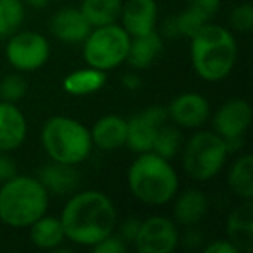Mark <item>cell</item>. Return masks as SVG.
<instances>
[{
	"label": "cell",
	"mask_w": 253,
	"mask_h": 253,
	"mask_svg": "<svg viewBox=\"0 0 253 253\" xmlns=\"http://www.w3.org/2000/svg\"><path fill=\"white\" fill-rule=\"evenodd\" d=\"M25 4L21 0H0V39H7L21 28Z\"/></svg>",
	"instance_id": "obj_26"
},
{
	"label": "cell",
	"mask_w": 253,
	"mask_h": 253,
	"mask_svg": "<svg viewBox=\"0 0 253 253\" xmlns=\"http://www.w3.org/2000/svg\"><path fill=\"white\" fill-rule=\"evenodd\" d=\"M122 4V0H82L78 9L82 11L88 25L95 28V26L118 23Z\"/></svg>",
	"instance_id": "obj_24"
},
{
	"label": "cell",
	"mask_w": 253,
	"mask_h": 253,
	"mask_svg": "<svg viewBox=\"0 0 253 253\" xmlns=\"http://www.w3.org/2000/svg\"><path fill=\"white\" fill-rule=\"evenodd\" d=\"M126 248H128V245H126L116 232H111V234L106 236L104 239L95 243V245L92 246V252L94 253H123V252H126Z\"/></svg>",
	"instance_id": "obj_29"
},
{
	"label": "cell",
	"mask_w": 253,
	"mask_h": 253,
	"mask_svg": "<svg viewBox=\"0 0 253 253\" xmlns=\"http://www.w3.org/2000/svg\"><path fill=\"white\" fill-rule=\"evenodd\" d=\"M227 186L241 200L253 198V156L250 153L238 156L227 170Z\"/></svg>",
	"instance_id": "obj_23"
},
{
	"label": "cell",
	"mask_w": 253,
	"mask_h": 253,
	"mask_svg": "<svg viewBox=\"0 0 253 253\" xmlns=\"http://www.w3.org/2000/svg\"><path fill=\"white\" fill-rule=\"evenodd\" d=\"M18 173V165L14 160L9 156V153L0 151V184L9 180Z\"/></svg>",
	"instance_id": "obj_31"
},
{
	"label": "cell",
	"mask_w": 253,
	"mask_h": 253,
	"mask_svg": "<svg viewBox=\"0 0 253 253\" xmlns=\"http://www.w3.org/2000/svg\"><path fill=\"white\" fill-rule=\"evenodd\" d=\"M122 85L126 88V90H139L142 87V80L137 73H126L122 77Z\"/></svg>",
	"instance_id": "obj_34"
},
{
	"label": "cell",
	"mask_w": 253,
	"mask_h": 253,
	"mask_svg": "<svg viewBox=\"0 0 253 253\" xmlns=\"http://www.w3.org/2000/svg\"><path fill=\"white\" fill-rule=\"evenodd\" d=\"M180 241L179 225L165 215H151L141 220L132 245L139 253H172Z\"/></svg>",
	"instance_id": "obj_10"
},
{
	"label": "cell",
	"mask_w": 253,
	"mask_h": 253,
	"mask_svg": "<svg viewBox=\"0 0 253 253\" xmlns=\"http://www.w3.org/2000/svg\"><path fill=\"white\" fill-rule=\"evenodd\" d=\"M66 241L92 248L95 243L115 232L118 213L113 200L97 189L75 191L61 210Z\"/></svg>",
	"instance_id": "obj_1"
},
{
	"label": "cell",
	"mask_w": 253,
	"mask_h": 253,
	"mask_svg": "<svg viewBox=\"0 0 253 253\" xmlns=\"http://www.w3.org/2000/svg\"><path fill=\"white\" fill-rule=\"evenodd\" d=\"M191 4L196 5L198 9H201L211 19L218 12V9H220L222 0H191Z\"/></svg>",
	"instance_id": "obj_33"
},
{
	"label": "cell",
	"mask_w": 253,
	"mask_h": 253,
	"mask_svg": "<svg viewBox=\"0 0 253 253\" xmlns=\"http://www.w3.org/2000/svg\"><path fill=\"white\" fill-rule=\"evenodd\" d=\"M227 239L238 248V252L250 253L253 250V207L250 200L229 213Z\"/></svg>",
	"instance_id": "obj_19"
},
{
	"label": "cell",
	"mask_w": 253,
	"mask_h": 253,
	"mask_svg": "<svg viewBox=\"0 0 253 253\" xmlns=\"http://www.w3.org/2000/svg\"><path fill=\"white\" fill-rule=\"evenodd\" d=\"M229 25L231 30L236 33H250L253 30V7L252 4L245 2V4L236 5L231 11L229 16Z\"/></svg>",
	"instance_id": "obj_28"
},
{
	"label": "cell",
	"mask_w": 253,
	"mask_h": 253,
	"mask_svg": "<svg viewBox=\"0 0 253 253\" xmlns=\"http://www.w3.org/2000/svg\"><path fill=\"white\" fill-rule=\"evenodd\" d=\"M173 200V220L177 225H198L208 211V196L198 187H189L182 193H177Z\"/></svg>",
	"instance_id": "obj_18"
},
{
	"label": "cell",
	"mask_w": 253,
	"mask_h": 253,
	"mask_svg": "<svg viewBox=\"0 0 253 253\" xmlns=\"http://www.w3.org/2000/svg\"><path fill=\"white\" fill-rule=\"evenodd\" d=\"M28 135L26 116L18 104L0 99V151L12 153L21 148Z\"/></svg>",
	"instance_id": "obj_14"
},
{
	"label": "cell",
	"mask_w": 253,
	"mask_h": 253,
	"mask_svg": "<svg viewBox=\"0 0 253 253\" xmlns=\"http://www.w3.org/2000/svg\"><path fill=\"white\" fill-rule=\"evenodd\" d=\"M37 179L40 180L49 194L57 196H70L80 186V173L75 165L57 163L50 160L47 165L40 167Z\"/></svg>",
	"instance_id": "obj_15"
},
{
	"label": "cell",
	"mask_w": 253,
	"mask_h": 253,
	"mask_svg": "<svg viewBox=\"0 0 253 253\" xmlns=\"http://www.w3.org/2000/svg\"><path fill=\"white\" fill-rule=\"evenodd\" d=\"M189 40L191 66L201 80L217 84L232 73L238 63L239 47L231 30L208 21Z\"/></svg>",
	"instance_id": "obj_2"
},
{
	"label": "cell",
	"mask_w": 253,
	"mask_h": 253,
	"mask_svg": "<svg viewBox=\"0 0 253 253\" xmlns=\"http://www.w3.org/2000/svg\"><path fill=\"white\" fill-rule=\"evenodd\" d=\"M50 33L57 40L64 43H82L92 26L84 18L80 9L77 7H64L54 12L49 23Z\"/></svg>",
	"instance_id": "obj_16"
},
{
	"label": "cell",
	"mask_w": 253,
	"mask_h": 253,
	"mask_svg": "<svg viewBox=\"0 0 253 253\" xmlns=\"http://www.w3.org/2000/svg\"><path fill=\"white\" fill-rule=\"evenodd\" d=\"M211 118V130L224 139L229 155L238 153L245 146V135L252 123V106L246 99L232 97L225 101Z\"/></svg>",
	"instance_id": "obj_8"
},
{
	"label": "cell",
	"mask_w": 253,
	"mask_h": 253,
	"mask_svg": "<svg viewBox=\"0 0 253 253\" xmlns=\"http://www.w3.org/2000/svg\"><path fill=\"white\" fill-rule=\"evenodd\" d=\"M182 169L196 182L211 180L227 162V146L213 130H198L182 144Z\"/></svg>",
	"instance_id": "obj_6"
},
{
	"label": "cell",
	"mask_w": 253,
	"mask_h": 253,
	"mask_svg": "<svg viewBox=\"0 0 253 253\" xmlns=\"http://www.w3.org/2000/svg\"><path fill=\"white\" fill-rule=\"evenodd\" d=\"M163 50L162 35L155 32H149L146 35L132 37L130 49L126 56V63L130 64L134 70H146L160 57Z\"/></svg>",
	"instance_id": "obj_20"
},
{
	"label": "cell",
	"mask_w": 253,
	"mask_h": 253,
	"mask_svg": "<svg viewBox=\"0 0 253 253\" xmlns=\"http://www.w3.org/2000/svg\"><path fill=\"white\" fill-rule=\"evenodd\" d=\"M126 186L142 205L163 207L179 193V173L170 160L153 151L139 153L126 170Z\"/></svg>",
	"instance_id": "obj_3"
},
{
	"label": "cell",
	"mask_w": 253,
	"mask_h": 253,
	"mask_svg": "<svg viewBox=\"0 0 253 253\" xmlns=\"http://www.w3.org/2000/svg\"><path fill=\"white\" fill-rule=\"evenodd\" d=\"M165 122H169V115L167 108L163 106H149L132 115L126 120L125 148H128L135 155L151 151L156 134Z\"/></svg>",
	"instance_id": "obj_11"
},
{
	"label": "cell",
	"mask_w": 253,
	"mask_h": 253,
	"mask_svg": "<svg viewBox=\"0 0 253 253\" xmlns=\"http://www.w3.org/2000/svg\"><path fill=\"white\" fill-rule=\"evenodd\" d=\"M169 120L179 128L198 130L210 120L211 108L208 99L198 92H184L172 99L167 108Z\"/></svg>",
	"instance_id": "obj_12"
},
{
	"label": "cell",
	"mask_w": 253,
	"mask_h": 253,
	"mask_svg": "<svg viewBox=\"0 0 253 253\" xmlns=\"http://www.w3.org/2000/svg\"><path fill=\"white\" fill-rule=\"evenodd\" d=\"M50 57V43L45 35L39 32L18 30L7 37L5 59L19 73L40 70Z\"/></svg>",
	"instance_id": "obj_9"
},
{
	"label": "cell",
	"mask_w": 253,
	"mask_h": 253,
	"mask_svg": "<svg viewBox=\"0 0 253 253\" xmlns=\"http://www.w3.org/2000/svg\"><path fill=\"white\" fill-rule=\"evenodd\" d=\"M49 208V193L37 177L16 173L0 184V222L12 229H28Z\"/></svg>",
	"instance_id": "obj_4"
},
{
	"label": "cell",
	"mask_w": 253,
	"mask_h": 253,
	"mask_svg": "<svg viewBox=\"0 0 253 253\" xmlns=\"http://www.w3.org/2000/svg\"><path fill=\"white\" fill-rule=\"evenodd\" d=\"M106 71H101L97 68L85 66L80 70H75L68 73L63 80V88L70 95H90L99 92L106 85Z\"/></svg>",
	"instance_id": "obj_22"
},
{
	"label": "cell",
	"mask_w": 253,
	"mask_h": 253,
	"mask_svg": "<svg viewBox=\"0 0 253 253\" xmlns=\"http://www.w3.org/2000/svg\"><path fill=\"white\" fill-rule=\"evenodd\" d=\"M28 229H30V241L39 250L56 252L66 241L63 224H61L59 217H54V215L43 213Z\"/></svg>",
	"instance_id": "obj_21"
},
{
	"label": "cell",
	"mask_w": 253,
	"mask_h": 253,
	"mask_svg": "<svg viewBox=\"0 0 253 253\" xmlns=\"http://www.w3.org/2000/svg\"><path fill=\"white\" fill-rule=\"evenodd\" d=\"M26 94H28V82L19 71L7 75L4 77V80H0V99L2 101L18 104L26 97Z\"/></svg>",
	"instance_id": "obj_27"
},
{
	"label": "cell",
	"mask_w": 253,
	"mask_h": 253,
	"mask_svg": "<svg viewBox=\"0 0 253 253\" xmlns=\"http://www.w3.org/2000/svg\"><path fill=\"white\" fill-rule=\"evenodd\" d=\"M205 253H239L229 239H215L205 246Z\"/></svg>",
	"instance_id": "obj_32"
},
{
	"label": "cell",
	"mask_w": 253,
	"mask_h": 253,
	"mask_svg": "<svg viewBox=\"0 0 253 253\" xmlns=\"http://www.w3.org/2000/svg\"><path fill=\"white\" fill-rule=\"evenodd\" d=\"M132 37L122 28L120 23L95 26L85 37L82 54L87 66L101 71H111L126 63Z\"/></svg>",
	"instance_id": "obj_7"
},
{
	"label": "cell",
	"mask_w": 253,
	"mask_h": 253,
	"mask_svg": "<svg viewBox=\"0 0 253 253\" xmlns=\"http://www.w3.org/2000/svg\"><path fill=\"white\" fill-rule=\"evenodd\" d=\"M118 21L130 37L155 32L158 21L156 0H126L122 4Z\"/></svg>",
	"instance_id": "obj_13"
},
{
	"label": "cell",
	"mask_w": 253,
	"mask_h": 253,
	"mask_svg": "<svg viewBox=\"0 0 253 253\" xmlns=\"http://www.w3.org/2000/svg\"><path fill=\"white\" fill-rule=\"evenodd\" d=\"M40 142L49 160L66 165H80L90 156V130L71 116H50L42 126Z\"/></svg>",
	"instance_id": "obj_5"
},
{
	"label": "cell",
	"mask_w": 253,
	"mask_h": 253,
	"mask_svg": "<svg viewBox=\"0 0 253 253\" xmlns=\"http://www.w3.org/2000/svg\"><path fill=\"white\" fill-rule=\"evenodd\" d=\"M184 144V137H182V128H179L177 125H170L169 122H165L160 126L158 134L155 137L153 142V153L163 156V158L170 160L172 162L175 156H179L180 149Z\"/></svg>",
	"instance_id": "obj_25"
},
{
	"label": "cell",
	"mask_w": 253,
	"mask_h": 253,
	"mask_svg": "<svg viewBox=\"0 0 253 253\" xmlns=\"http://www.w3.org/2000/svg\"><path fill=\"white\" fill-rule=\"evenodd\" d=\"M25 4L32 9H45L50 4V0H25Z\"/></svg>",
	"instance_id": "obj_35"
},
{
	"label": "cell",
	"mask_w": 253,
	"mask_h": 253,
	"mask_svg": "<svg viewBox=\"0 0 253 253\" xmlns=\"http://www.w3.org/2000/svg\"><path fill=\"white\" fill-rule=\"evenodd\" d=\"M92 146L101 151H115L125 148L126 120L120 115H104L88 128Z\"/></svg>",
	"instance_id": "obj_17"
},
{
	"label": "cell",
	"mask_w": 253,
	"mask_h": 253,
	"mask_svg": "<svg viewBox=\"0 0 253 253\" xmlns=\"http://www.w3.org/2000/svg\"><path fill=\"white\" fill-rule=\"evenodd\" d=\"M139 225H141V220H139V218H135V217L125 218V220L120 224L116 234H118L126 245H130V243H134L135 234H137V231H139Z\"/></svg>",
	"instance_id": "obj_30"
}]
</instances>
